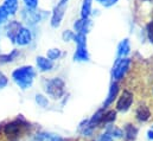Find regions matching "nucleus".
<instances>
[{
	"instance_id": "24",
	"label": "nucleus",
	"mask_w": 153,
	"mask_h": 141,
	"mask_svg": "<svg viewBox=\"0 0 153 141\" xmlns=\"http://www.w3.org/2000/svg\"><path fill=\"white\" fill-rule=\"evenodd\" d=\"M35 100H36V103H37L39 107L45 108V107H48V105H49V100H48V97H45L43 94H37Z\"/></svg>"
},
{
	"instance_id": "20",
	"label": "nucleus",
	"mask_w": 153,
	"mask_h": 141,
	"mask_svg": "<svg viewBox=\"0 0 153 141\" xmlns=\"http://www.w3.org/2000/svg\"><path fill=\"white\" fill-rule=\"evenodd\" d=\"M123 134H125V137H126V139H127V140L132 141L137 138L138 129H137V127H134L133 125L128 123V125H126V126H125V132H123Z\"/></svg>"
},
{
	"instance_id": "30",
	"label": "nucleus",
	"mask_w": 153,
	"mask_h": 141,
	"mask_svg": "<svg viewBox=\"0 0 153 141\" xmlns=\"http://www.w3.org/2000/svg\"><path fill=\"white\" fill-rule=\"evenodd\" d=\"M74 35H75V33H74L73 31H70V30H65V31L63 32V35H62V38H63L64 42H70V40H73Z\"/></svg>"
},
{
	"instance_id": "32",
	"label": "nucleus",
	"mask_w": 153,
	"mask_h": 141,
	"mask_svg": "<svg viewBox=\"0 0 153 141\" xmlns=\"http://www.w3.org/2000/svg\"><path fill=\"white\" fill-rule=\"evenodd\" d=\"M96 141H100V140H99V139H97V140H96Z\"/></svg>"
},
{
	"instance_id": "27",
	"label": "nucleus",
	"mask_w": 153,
	"mask_h": 141,
	"mask_svg": "<svg viewBox=\"0 0 153 141\" xmlns=\"http://www.w3.org/2000/svg\"><path fill=\"white\" fill-rule=\"evenodd\" d=\"M146 33H147V38H149V40L153 43V20H151L149 24H147V26H146Z\"/></svg>"
},
{
	"instance_id": "18",
	"label": "nucleus",
	"mask_w": 153,
	"mask_h": 141,
	"mask_svg": "<svg viewBox=\"0 0 153 141\" xmlns=\"http://www.w3.org/2000/svg\"><path fill=\"white\" fill-rule=\"evenodd\" d=\"M135 116H137V119H138L139 121L145 122V121H147V120L151 117V111H150V109L145 106V105H143V106H139L137 108V110H135Z\"/></svg>"
},
{
	"instance_id": "11",
	"label": "nucleus",
	"mask_w": 153,
	"mask_h": 141,
	"mask_svg": "<svg viewBox=\"0 0 153 141\" xmlns=\"http://www.w3.org/2000/svg\"><path fill=\"white\" fill-rule=\"evenodd\" d=\"M36 65L40 72H49L53 69V62L45 56H38L36 58Z\"/></svg>"
},
{
	"instance_id": "19",
	"label": "nucleus",
	"mask_w": 153,
	"mask_h": 141,
	"mask_svg": "<svg viewBox=\"0 0 153 141\" xmlns=\"http://www.w3.org/2000/svg\"><path fill=\"white\" fill-rule=\"evenodd\" d=\"M91 5L93 0H83L82 6H81V18L82 19H88L90 13H91Z\"/></svg>"
},
{
	"instance_id": "3",
	"label": "nucleus",
	"mask_w": 153,
	"mask_h": 141,
	"mask_svg": "<svg viewBox=\"0 0 153 141\" xmlns=\"http://www.w3.org/2000/svg\"><path fill=\"white\" fill-rule=\"evenodd\" d=\"M44 91L49 97L59 100L65 94V83L61 77L49 78L44 81Z\"/></svg>"
},
{
	"instance_id": "8",
	"label": "nucleus",
	"mask_w": 153,
	"mask_h": 141,
	"mask_svg": "<svg viewBox=\"0 0 153 141\" xmlns=\"http://www.w3.org/2000/svg\"><path fill=\"white\" fill-rule=\"evenodd\" d=\"M22 26H23L22 23L18 22V20H10V22L6 24L5 32H6L7 38H8L12 43H14L16 37H17V35H18V32H19V30H20Z\"/></svg>"
},
{
	"instance_id": "10",
	"label": "nucleus",
	"mask_w": 153,
	"mask_h": 141,
	"mask_svg": "<svg viewBox=\"0 0 153 141\" xmlns=\"http://www.w3.org/2000/svg\"><path fill=\"white\" fill-rule=\"evenodd\" d=\"M90 26H91V20L88 18V19H78L74 23V30L76 33L79 35H84L87 36V33L89 32L90 30Z\"/></svg>"
},
{
	"instance_id": "23",
	"label": "nucleus",
	"mask_w": 153,
	"mask_h": 141,
	"mask_svg": "<svg viewBox=\"0 0 153 141\" xmlns=\"http://www.w3.org/2000/svg\"><path fill=\"white\" fill-rule=\"evenodd\" d=\"M8 19H10V14H8L7 11L4 8V6L0 5V26L6 25V24L8 23Z\"/></svg>"
},
{
	"instance_id": "2",
	"label": "nucleus",
	"mask_w": 153,
	"mask_h": 141,
	"mask_svg": "<svg viewBox=\"0 0 153 141\" xmlns=\"http://www.w3.org/2000/svg\"><path fill=\"white\" fill-rule=\"evenodd\" d=\"M12 79L13 82L22 89L26 90L32 87L35 77H36V69L32 65H22L12 71Z\"/></svg>"
},
{
	"instance_id": "5",
	"label": "nucleus",
	"mask_w": 153,
	"mask_h": 141,
	"mask_svg": "<svg viewBox=\"0 0 153 141\" xmlns=\"http://www.w3.org/2000/svg\"><path fill=\"white\" fill-rule=\"evenodd\" d=\"M65 10H67V2L59 1L55 8L52 10V14H51V19H50V24L53 29H57L61 26L63 17L65 14Z\"/></svg>"
},
{
	"instance_id": "25",
	"label": "nucleus",
	"mask_w": 153,
	"mask_h": 141,
	"mask_svg": "<svg viewBox=\"0 0 153 141\" xmlns=\"http://www.w3.org/2000/svg\"><path fill=\"white\" fill-rule=\"evenodd\" d=\"M73 40L76 43V45H87V36L75 33Z\"/></svg>"
},
{
	"instance_id": "28",
	"label": "nucleus",
	"mask_w": 153,
	"mask_h": 141,
	"mask_svg": "<svg viewBox=\"0 0 153 141\" xmlns=\"http://www.w3.org/2000/svg\"><path fill=\"white\" fill-rule=\"evenodd\" d=\"M7 84H8V78H7V76L0 70V89L6 88Z\"/></svg>"
},
{
	"instance_id": "17",
	"label": "nucleus",
	"mask_w": 153,
	"mask_h": 141,
	"mask_svg": "<svg viewBox=\"0 0 153 141\" xmlns=\"http://www.w3.org/2000/svg\"><path fill=\"white\" fill-rule=\"evenodd\" d=\"M2 6L7 11L10 17L11 16H16L18 10H19V0H4Z\"/></svg>"
},
{
	"instance_id": "4",
	"label": "nucleus",
	"mask_w": 153,
	"mask_h": 141,
	"mask_svg": "<svg viewBox=\"0 0 153 141\" xmlns=\"http://www.w3.org/2000/svg\"><path fill=\"white\" fill-rule=\"evenodd\" d=\"M131 67V59L125 57V58H119L116 59L113 70H112V77L114 81H120L125 77L127 71L129 70Z\"/></svg>"
},
{
	"instance_id": "22",
	"label": "nucleus",
	"mask_w": 153,
	"mask_h": 141,
	"mask_svg": "<svg viewBox=\"0 0 153 141\" xmlns=\"http://www.w3.org/2000/svg\"><path fill=\"white\" fill-rule=\"evenodd\" d=\"M115 119H116V111H115V110L105 111L101 125H103V123H112V122H114L115 121Z\"/></svg>"
},
{
	"instance_id": "12",
	"label": "nucleus",
	"mask_w": 153,
	"mask_h": 141,
	"mask_svg": "<svg viewBox=\"0 0 153 141\" xmlns=\"http://www.w3.org/2000/svg\"><path fill=\"white\" fill-rule=\"evenodd\" d=\"M32 141H64V139L57 134L49 132H39L33 137Z\"/></svg>"
},
{
	"instance_id": "1",
	"label": "nucleus",
	"mask_w": 153,
	"mask_h": 141,
	"mask_svg": "<svg viewBox=\"0 0 153 141\" xmlns=\"http://www.w3.org/2000/svg\"><path fill=\"white\" fill-rule=\"evenodd\" d=\"M31 129V125L20 115L2 126V134L8 141H20Z\"/></svg>"
},
{
	"instance_id": "26",
	"label": "nucleus",
	"mask_w": 153,
	"mask_h": 141,
	"mask_svg": "<svg viewBox=\"0 0 153 141\" xmlns=\"http://www.w3.org/2000/svg\"><path fill=\"white\" fill-rule=\"evenodd\" d=\"M24 5L29 10H37L39 4V0H23Z\"/></svg>"
},
{
	"instance_id": "31",
	"label": "nucleus",
	"mask_w": 153,
	"mask_h": 141,
	"mask_svg": "<svg viewBox=\"0 0 153 141\" xmlns=\"http://www.w3.org/2000/svg\"><path fill=\"white\" fill-rule=\"evenodd\" d=\"M61 1H63V2H68V0H61Z\"/></svg>"
},
{
	"instance_id": "9",
	"label": "nucleus",
	"mask_w": 153,
	"mask_h": 141,
	"mask_svg": "<svg viewBox=\"0 0 153 141\" xmlns=\"http://www.w3.org/2000/svg\"><path fill=\"white\" fill-rule=\"evenodd\" d=\"M22 16L27 24H37L42 20V14L37 10H29L25 7L24 11L22 12Z\"/></svg>"
},
{
	"instance_id": "16",
	"label": "nucleus",
	"mask_w": 153,
	"mask_h": 141,
	"mask_svg": "<svg viewBox=\"0 0 153 141\" xmlns=\"http://www.w3.org/2000/svg\"><path fill=\"white\" fill-rule=\"evenodd\" d=\"M129 52H131L129 40L127 38H125L117 45V56H119V58H125L129 55Z\"/></svg>"
},
{
	"instance_id": "15",
	"label": "nucleus",
	"mask_w": 153,
	"mask_h": 141,
	"mask_svg": "<svg viewBox=\"0 0 153 141\" xmlns=\"http://www.w3.org/2000/svg\"><path fill=\"white\" fill-rule=\"evenodd\" d=\"M117 94H119V84H117V82H113L111 84V88H109V91H108V96H107V99H106V101L103 103V108H107L109 105H112L114 102V100L116 99Z\"/></svg>"
},
{
	"instance_id": "21",
	"label": "nucleus",
	"mask_w": 153,
	"mask_h": 141,
	"mask_svg": "<svg viewBox=\"0 0 153 141\" xmlns=\"http://www.w3.org/2000/svg\"><path fill=\"white\" fill-rule=\"evenodd\" d=\"M61 56H62V51L59 50V49H57V47H53V49H49L48 50V52H46V58H49L50 61H57V59H59L61 58Z\"/></svg>"
},
{
	"instance_id": "13",
	"label": "nucleus",
	"mask_w": 153,
	"mask_h": 141,
	"mask_svg": "<svg viewBox=\"0 0 153 141\" xmlns=\"http://www.w3.org/2000/svg\"><path fill=\"white\" fill-rule=\"evenodd\" d=\"M73 58L75 62H88L89 61V52H88L87 45H77V49Z\"/></svg>"
},
{
	"instance_id": "29",
	"label": "nucleus",
	"mask_w": 153,
	"mask_h": 141,
	"mask_svg": "<svg viewBox=\"0 0 153 141\" xmlns=\"http://www.w3.org/2000/svg\"><path fill=\"white\" fill-rule=\"evenodd\" d=\"M96 1H97L100 5L105 6V7H112V6H114L119 0H96Z\"/></svg>"
},
{
	"instance_id": "6",
	"label": "nucleus",
	"mask_w": 153,
	"mask_h": 141,
	"mask_svg": "<svg viewBox=\"0 0 153 141\" xmlns=\"http://www.w3.org/2000/svg\"><path fill=\"white\" fill-rule=\"evenodd\" d=\"M32 39H33L32 31L26 26H22L16 37L14 44H17L18 46H27L29 44H31Z\"/></svg>"
},
{
	"instance_id": "14",
	"label": "nucleus",
	"mask_w": 153,
	"mask_h": 141,
	"mask_svg": "<svg viewBox=\"0 0 153 141\" xmlns=\"http://www.w3.org/2000/svg\"><path fill=\"white\" fill-rule=\"evenodd\" d=\"M20 56V51L18 49H13L11 52L8 53H0V65L2 64H8L14 62L18 57Z\"/></svg>"
},
{
	"instance_id": "7",
	"label": "nucleus",
	"mask_w": 153,
	"mask_h": 141,
	"mask_svg": "<svg viewBox=\"0 0 153 141\" xmlns=\"http://www.w3.org/2000/svg\"><path fill=\"white\" fill-rule=\"evenodd\" d=\"M133 103V94L125 90L116 102V109L119 111H127Z\"/></svg>"
}]
</instances>
